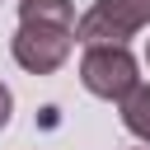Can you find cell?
Here are the masks:
<instances>
[{"mask_svg": "<svg viewBox=\"0 0 150 150\" xmlns=\"http://www.w3.org/2000/svg\"><path fill=\"white\" fill-rule=\"evenodd\" d=\"M145 28H150V0H94L75 19V42L80 47H127Z\"/></svg>", "mask_w": 150, "mask_h": 150, "instance_id": "cell-1", "label": "cell"}, {"mask_svg": "<svg viewBox=\"0 0 150 150\" xmlns=\"http://www.w3.org/2000/svg\"><path fill=\"white\" fill-rule=\"evenodd\" d=\"M80 84L94 98L122 103L141 84V61L131 56V47H84V56H80Z\"/></svg>", "mask_w": 150, "mask_h": 150, "instance_id": "cell-2", "label": "cell"}, {"mask_svg": "<svg viewBox=\"0 0 150 150\" xmlns=\"http://www.w3.org/2000/svg\"><path fill=\"white\" fill-rule=\"evenodd\" d=\"M145 66H150V38H145Z\"/></svg>", "mask_w": 150, "mask_h": 150, "instance_id": "cell-7", "label": "cell"}, {"mask_svg": "<svg viewBox=\"0 0 150 150\" xmlns=\"http://www.w3.org/2000/svg\"><path fill=\"white\" fill-rule=\"evenodd\" d=\"M75 5L70 0H19V23H47V28H70L75 33Z\"/></svg>", "mask_w": 150, "mask_h": 150, "instance_id": "cell-4", "label": "cell"}, {"mask_svg": "<svg viewBox=\"0 0 150 150\" xmlns=\"http://www.w3.org/2000/svg\"><path fill=\"white\" fill-rule=\"evenodd\" d=\"M9 117H14V94H9V84L0 80V131L9 127Z\"/></svg>", "mask_w": 150, "mask_h": 150, "instance_id": "cell-6", "label": "cell"}, {"mask_svg": "<svg viewBox=\"0 0 150 150\" xmlns=\"http://www.w3.org/2000/svg\"><path fill=\"white\" fill-rule=\"evenodd\" d=\"M136 150H150V145H136Z\"/></svg>", "mask_w": 150, "mask_h": 150, "instance_id": "cell-8", "label": "cell"}, {"mask_svg": "<svg viewBox=\"0 0 150 150\" xmlns=\"http://www.w3.org/2000/svg\"><path fill=\"white\" fill-rule=\"evenodd\" d=\"M75 47V33L70 28H47V23H19L14 38H9V56L28 70V75H52L66 66Z\"/></svg>", "mask_w": 150, "mask_h": 150, "instance_id": "cell-3", "label": "cell"}, {"mask_svg": "<svg viewBox=\"0 0 150 150\" xmlns=\"http://www.w3.org/2000/svg\"><path fill=\"white\" fill-rule=\"evenodd\" d=\"M117 112H122V127H127L141 145H150V84H136V89L117 103Z\"/></svg>", "mask_w": 150, "mask_h": 150, "instance_id": "cell-5", "label": "cell"}]
</instances>
